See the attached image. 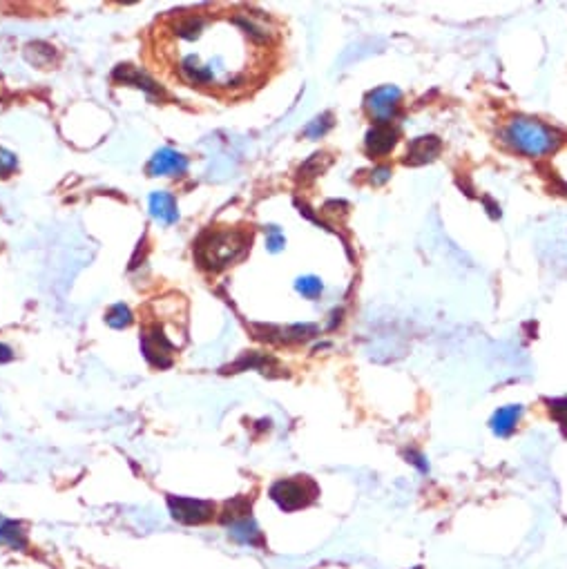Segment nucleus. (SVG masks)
I'll list each match as a JSON object with an SVG mask.
<instances>
[{
	"label": "nucleus",
	"mask_w": 567,
	"mask_h": 569,
	"mask_svg": "<svg viewBox=\"0 0 567 569\" xmlns=\"http://www.w3.org/2000/svg\"><path fill=\"white\" fill-rule=\"evenodd\" d=\"M228 536L239 545H248V547H262L264 545L262 529H259V525L255 523L253 516H242L237 520H230Z\"/></svg>",
	"instance_id": "9"
},
{
	"label": "nucleus",
	"mask_w": 567,
	"mask_h": 569,
	"mask_svg": "<svg viewBox=\"0 0 567 569\" xmlns=\"http://www.w3.org/2000/svg\"><path fill=\"white\" fill-rule=\"evenodd\" d=\"M132 320L134 317L126 304H114L108 311V315H105V322H108L112 329H128Z\"/></svg>",
	"instance_id": "15"
},
{
	"label": "nucleus",
	"mask_w": 567,
	"mask_h": 569,
	"mask_svg": "<svg viewBox=\"0 0 567 569\" xmlns=\"http://www.w3.org/2000/svg\"><path fill=\"white\" fill-rule=\"evenodd\" d=\"M402 92L396 85H382V88L373 90L367 94V112L371 114V119H376L378 123H391V119L396 117L400 110Z\"/></svg>",
	"instance_id": "6"
},
{
	"label": "nucleus",
	"mask_w": 567,
	"mask_h": 569,
	"mask_svg": "<svg viewBox=\"0 0 567 569\" xmlns=\"http://www.w3.org/2000/svg\"><path fill=\"white\" fill-rule=\"evenodd\" d=\"M18 161L12 152L0 148V177H9L16 170Z\"/></svg>",
	"instance_id": "21"
},
{
	"label": "nucleus",
	"mask_w": 567,
	"mask_h": 569,
	"mask_svg": "<svg viewBox=\"0 0 567 569\" xmlns=\"http://www.w3.org/2000/svg\"><path fill=\"white\" fill-rule=\"evenodd\" d=\"M297 293H302L304 297H309V300H313V297H320L322 291H324V284L320 282V279L309 275V277H300L297 279Z\"/></svg>",
	"instance_id": "17"
},
{
	"label": "nucleus",
	"mask_w": 567,
	"mask_h": 569,
	"mask_svg": "<svg viewBox=\"0 0 567 569\" xmlns=\"http://www.w3.org/2000/svg\"><path fill=\"white\" fill-rule=\"evenodd\" d=\"M320 496V489L309 478H286L277 480L271 487L273 503L282 511H297L309 507Z\"/></svg>",
	"instance_id": "3"
},
{
	"label": "nucleus",
	"mask_w": 567,
	"mask_h": 569,
	"mask_svg": "<svg viewBox=\"0 0 567 569\" xmlns=\"http://www.w3.org/2000/svg\"><path fill=\"white\" fill-rule=\"evenodd\" d=\"M442 150V141L438 137H418L409 143L407 150V166H425V163L434 161Z\"/></svg>",
	"instance_id": "10"
},
{
	"label": "nucleus",
	"mask_w": 567,
	"mask_h": 569,
	"mask_svg": "<svg viewBox=\"0 0 567 569\" xmlns=\"http://www.w3.org/2000/svg\"><path fill=\"white\" fill-rule=\"evenodd\" d=\"M114 79L123 81L126 85H137V88H143L150 94H161V90L157 88L155 81H150L146 74H141L139 70H134L132 65H119L117 70H114Z\"/></svg>",
	"instance_id": "14"
},
{
	"label": "nucleus",
	"mask_w": 567,
	"mask_h": 569,
	"mask_svg": "<svg viewBox=\"0 0 567 569\" xmlns=\"http://www.w3.org/2000/svg\"><path fill=\"white\" fill-rule=\"evenodd\" d=\"M150 212L152 217L159 219L161 224H175L179 219V212H177V204H175V197L168 195V192H155V195H150Z\"/></svg>",
	"instance_id": "13"
},
{
	"label": "nucleus",
	"mask_w": 567,
	"mask_h": 569,
	"mask_svg": "<svg viewBox=\"0 0 567 569\" xmlns=\"http://www.w3.org/2000/svg\"><path fill=\"white\" fill-rule=\"evenodd\" d=\"M329 163H331V159L326 157V154H313L311 161H306L304 166H302L300 177H302V179H313V177L320 175V172H322L326 166H329Z\"/></svg>",
	"instance_id": "16"
},
{
	"label": "nucleus",
	"mask_w": 567,
	"mask_h": 569,
	"mask_svg": "<svg viewBox=\"0 0 567 569\" xmlns=\"http://www.w3.org/2000/svg\"><path fill=\"white\" fill-rule=\"evenodd\" d=\"M503 139L527 157H545L561 146V134L536 119H514L503 132Z\"/></svg>",
	"instance_id": "2"
},
{
	"label": "nucleus",
	"mask_w": 567,
	"mask_h": 569,
	"mask_svg": "<svg viewBox=\"0 0 567 569\" xmlns=\"http://www.w3.org/2000/svg\"><path fill=\"white\" fill-rule=\"evenodd\" d=\"M521 416H523L521 404H509V407L498 409L489 424H492V431L498 438H509L516 431L518 422H521Z\"/></svg>",
	"instance_id": "12"
},
{
	"label": "nucleus",
	"mask_w": 567,
	"mask_h": 569,
	"mask_svg": "<svg viewBox=\"0 0 567 569\" xmlns=\"http://www.w3.org/2000/svg\"><path fill=\"white\" fill-rule=\"evenodd\" d=\"M405 456H407V460L411 462V465H416V467H418V469L422 471V474H427V471H429V465H427V462H425V458H422V456H420V453H418V451H413V449H409V451L405 453Z\"/></svg>",
	"instance_id": "23"
},
{
	"label": "nucleus",
	"mask_w": 567,
	"mask_h": 569,
	"mask_svg": "<svg viewBox=\"0 0 567 569\" xmlns=\"http://www.w3.org/2000/svg\"><path fill=\"white\" fill-rule=\"evenodd\" d=\"M168 509L175 520L184 525H204L215 518V505L210 500L186 498V496H170Z\"/></svg>",
	"instance_id": "5"
},
{
	"label": "nucleus",
	"mask_w": 567,
	"mask_h": 569,
	"mask_svg": "<svg viewBox=\"0 0 567 569\" xmlns=\"http://www.w3.org/2000/svg\"><path fill=\"white\" fill-rule=\"evenodd\" d=\"M266 246L271 253H280V250L286 246V239L284 233L277 226H268V239H266Z\"/></svg>",
	"instance_id": "20"
},
{
	"label": "nucleus",
	"mask_w": 567,
	"mask_h": 569,
	"mask_svg": "<svg viewBox=\"0 0 567 569\" xmlns=\"http://www.w3.org/2000/svg\"><path fill=\"white\" fill-rule=\"evenodd\" d=\"M545 404H547V409H550V416L567 431V398L545 400Z\"/></svg>",
	"instance_id": "19"
},
{
	"label": "nucleus",
	"mask_w": 567,
	"mask_h": 569,
	"mask_svg": "<svg viewBox=\"0 0 567 569\" xmlns=\"http://www.w3.org/2000/svg\"><path fill=\"white\" fill-rule=\"evenodd\" d=\"M27 545H30V540H27L25 527L18 523V520L0 516V547L23 552V549H27Z\"/></svg>",
	"instance_id": "11"
},
{
	"label": "nucleus",
	"mask_w": 567,
	"mask_h": 569,
	"mask_svg": "<svg viewBox=\"0 0 567 569\" xmlns=\"http://www.w3.org/2000/svg\"><path fill=\"white\" fill-rule=\"evenodd\" d=\"M188 170V159L170 148L159 150L148 163L150 177H166V175H184Z\"/></svg>",
	"instance_id": "8"
},
{
	"label": "nucleus",
	"mask_w": 567,
	"mask_h": 569,
	"mask_svg": "<svg viewBox=\"0 0 567 569\" xmlns=\"http://www.w3.org/2000/svg\"><path fill=\"white\" fill-rule=\"evenodd\" d=\"M12 358H14L12 349H9L7 344H0V362H9Z\"/></svg>",
	"instance_id": "24"
},
{
	"label": "nucleus",
	"mask_w": 567,
	"mask_h": 569,
	"mask_svg": "<svg viewBox=\"0 0 567 569\" xmlns=\"http://www.w3.org/2000/svg\"><path fill=\"white\" fill-rule=\"evenodd\" d=\"M391 179V168L389 166H380L371 172V183L373 186H382V183H387Z\"/></svg>",
	"instance_id": "22"
},
{
	"label": "nucleus",
	"mask_w": 567,
	"mask_h": 569,
	"mask_svg": "<svg viewBox=\"0 0 567 569\" xmlns=\"http://www.w3.org/2000/svg\"><path fill=\"white\" fill-rule=\"evenodd\" d=\"M248 244H251V235L242 233V230H206L199 237L195 246V257L201 268L217 273L224 270L239 257L246 253Z\"/></svg>",
	"instance_id": "1"
},
{
	"label": "nucleus",
	"mask_w": 567,
	"mask_h": 569,
	"mask_svg": "<svg viewBox=\"0 0 567 569\" xmlns=\"http://www.w3.org/2000/svg\"><path fill=\"white\" fill-rule=\"evenodd\" d=\"M331 119H333L331 114H322V117H317L315 121H311L309 125H306L304 134H306V137H309V139H320V137H324V134L329 132L331 125H333Z\"/></svg>",
	"instance_id": "18"
},
{
	"label": "nucleus",
	"mask_w": 567,
	"mask_h": 569,
	"mask_svg": "<svg viewBox=\"0 0 567 569\" xmlns=\"http://www.w3.org/2000/svg\"><path fill=\"white\" fill-rule=\"evenodd\" d=\"M177 344L166 335V329L159 322L148 324L141 333V351L146 355V360L157 366V369H168L172 366V353H175Z\"/></svg>",
	"instance_id": "4"
},
{
	"label": "nucleus",
	"mask_w": 567,
	"mask_h": 569,
	"mask_svg": "<svg viewBox=\"0 0 567 569\" xmlns=\"http://www.w3.org/2000/svg\"><path fill=\"white\" fill-rule=\"evenodd\" d=\"M413 569H422V567H413Z\"/></svg>",
	"instance_id": "25"
},
{
	"label": "nucleus",
	"mask_w": 567,
	"mask_h": 569,
	"mask_svg": "<svg viewBox=\"0 0 567 569\" xmlns=\"http://www.w3.org/2000/svg\"><path fill=\"white\" fill-rule=\"evenodd\" d=\"M398 137H400V132H398V128H393L391 123L373 125V128L367 132V141H364L369 157H373V159L387 157V154L396 148Z\"/></svg>",
	"instance_id": "7"
}]
</instances>
